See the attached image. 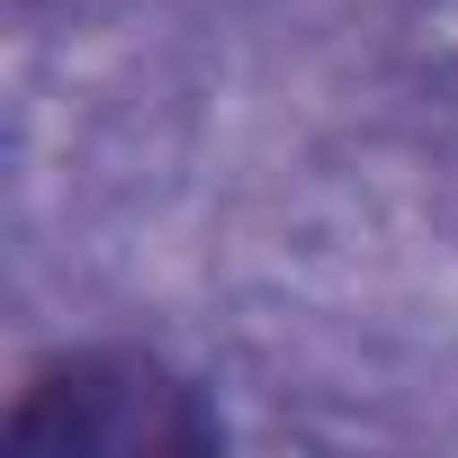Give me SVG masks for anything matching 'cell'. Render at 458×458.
Listing matches in <instances>:
<instances>
[{"instance_id": "6da1fadb", "label": "cell", "mask_w": 458, "mask_h": 458, "mask_svg": "<svg viewBox=\"0 0 458 458\" xmlns=\"http://www.w3.org/2000/svg\"><path fill=\"white\" fill-rule=\"evenodd\" d=\"M225 440L216 395L171 351L117 333L46 342L0 404V458H216Z\"/></svg>"}]
</instances>
